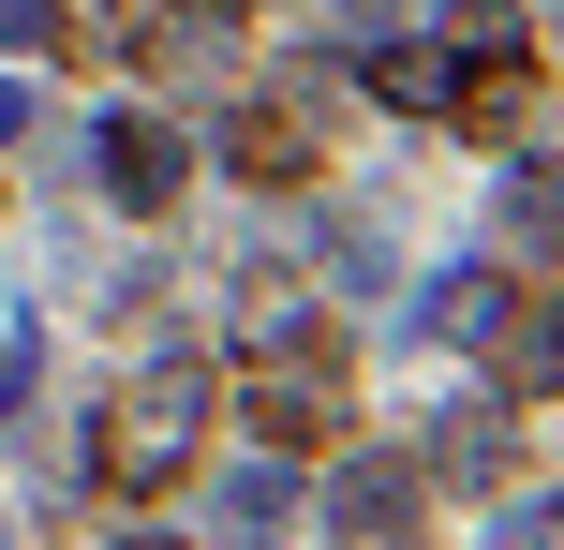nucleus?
Segmentation results:
<instances>
[{"label": "nucleus", "mask_w": 564, "mask_h": 550, "mask_svg": "<svg viewBox=\"0 0 564 550\" xmlns=\"http://www.w3.org/2000/svg\"><path fill=\"white\" fill-rule=\"evenodd\" d=\"M341 119H357V75H327V60H297V75H282V89H253V105H238L224 164L253 179V194H297V179H327Z\"/></svg>", "instance_id": "f257e3e1"}, {"label": "nucleus", "mask_w": 564, "mask_h": 550, "mask_svg": "<svg viewBox=\"0 0 564 550\" xmlns=\"http://www.w3.org/2000/svg\"><path fill=\"white\" fill-rule=\"evenodd\" d=\"M238 60H253V15L238 0H164L149 15V89H224Z\"/></svg>", "instance_id": "20e7f679"}, {"label": "nucleus", "mask_w": 564, "mask_h": 550, "mask_svg": "<svg viewBox=\"0 0 564 550\" xmlns=\"http://www.w3.org/2000/svg\"><path fill=\"white\" fill-rule=\"evenodd\" d=\"M105 179H119L134 208H164V194H178V134H164V119H119V134H105Z\"/></svg>", "instance_id": "39448f33"}, {"label": "nucleus", "mask_w": 564, "mask_h": 550, "mask_svg": "<svg viewBox=\"0 0 564 550\" xmlns=\"http://www.w3.org/2000/svg\"><path fill=\"white\" fill-rule=\"evenodd\" d=\"M194 446H208V373H134L105 402V432H89V462H105V492H178L194 476Z\"/></svg>", "instance_id": "f03ea898"}, {"label": "nucleus", "mask_w": 564, "mask_h": 550, "mask_svg": "<svg viewBox=\"0 0 564 550\" xmlns=\"http://www.w3.org/2000/svg\"><path fill=\"white\" fill-rule=\"evenodd\" d=\"M238 402H253L268 446H357V357L327 343V327H297V343H253V373H238Z\"/></svg>", "instance_id": "7ed1b4c3"}]
</instances>
